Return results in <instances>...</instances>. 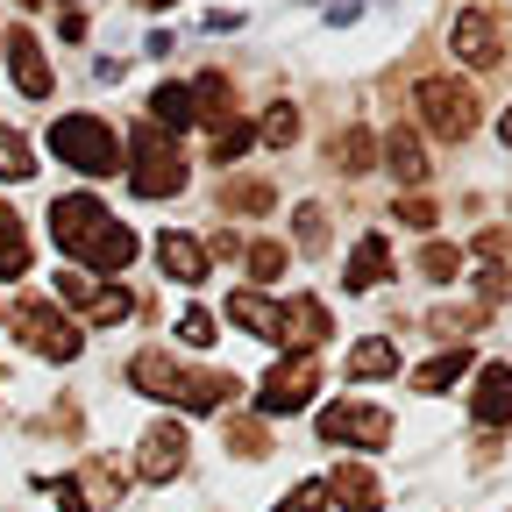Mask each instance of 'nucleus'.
Wrapping results in <instances>:
<instances>
[{"instance_id": "1", "label": "nucleus", "mask_w": 512, "mask_h": 512, "mask_svg": "<svg viewBox=\"0 0 512 512\" xmlns=\"http://www.w3.org/2000/svg\"><path fill=\"white\" fill-rule=\"evenodd\" d=\"M50 235H57V249L72 256L79 271H93V278H114V271L136 264V228L114 221L93 192H57V200H50Z\"/></svg>"}, {"instance_id": "8", "label": "nucleus", "mask_w": 512, "mask_h": 512, "mask_svg": "<svg viewBox=\"0 0 512 512\" xmlns=\"http://www.w3.org/2000/svg\"><path fill=\"white\" fill-rule=\"evenodd\" d=\"M320 441L384 448V441H392V413H384V406H328V413H320Z\"/></svg>"}, {"instance_id": "39", "label": "nucleus", "mask_w": 512, "mask_h": 512, "mask_svg": "<svg viewBox=\"0 0 512 512\" xmlns=\"http://www.w3.org/2000/svg\"><path fill=\"white\" fill-rule=\"evenodd\" d=\"M399 221H406L413 235H427V228H434L441 214H434V200H420V192H413V200H406V192H399Z\"/></svg>"}, {"instance_id": "29", "label": "nucleus", "mask_w": 512, "mask_h": 512, "mask_svg": "<svg viewBox=\"0 0 512 512\" xmlns=\"http://www.w3.org/2000/svg\"><path fill=\"white\" fill-rule=\"evenodd\" d=\"M256 136H264L271 150H292V143H299V107H292V100H278V107L264 114V128H256Z\"/></svg>"}, {"instance_id": "41", "label": "nucleus", "mask_w": 512, "mask_h": 512, "mask_svg": "<svg viewBox=\"0 0 512 512\" xmlns=\"http://www.w3.org/2000/svg\"><path fill=\"white\" fill-rule=\"evenodd\" d=\"M505 292H512V271H484V278H477V299H484V306H498Z\"/></svg>"}, {"instance_id": "35", "label": "nucleus", "mask_w": 512, "mask_h": 512, "mask_svg": "<svg viewBox=\"0 0 512 512\" xmlns=\"http://www.w3.org/2000/svg\"><path fill=\"white\" fill-rule=\"evenodd\" d=\"M86 484H93V498H100V505H114V498L128 491V477H121V463H93V470H86Z\"/></svg>"}, {"instance_id": "31", "label": "nucleus", "mask_w": 512, "mask_h": 512, "mask_svg": "<svg viewBox=\"0 0 512 512\" xmlns=\"http://www.w3.org/2000/svg\"><path fill=\"white\" fill-rule=\"evenodd\" d=\"M477 320H484V306H441V313H427V328L456 342V335H470V328H477Z\"/></svg>"}, {"instance_id": "21", "label": "nucleus", "mask_w": 512, "mask_h": 512, "mask_svg": "<svg viewBox=\"0 0 512 512\" xmlns=\"http://www.w3.org/2000/svg\"><path fill=\"white\" fill-rule=\"evenodd\" d=\"M384 271H392V242H384V235H363V242L349 249V292L384 285Z\"/></svg>"}, {"instance_id": "42", "label": "nucleus", "mask_w": 512, "mask_h": 512, "mask_svg": "<svg viewBox=\"0 0 512 512\" xmlns=\"http://www.w3.org/2000/svg\"><path fill=\"white\" fill-rule=\"evenodd\" d=\"M50 491H57V505H64V512H93V505H86V491H79V484H72V477H57V484H50Z\"/></svg>"}, {"instance_id": "30", "label": "nucleus", "mask_w": 512, "mask_h": 512, "mask_svg": "<svg viewBox=\"0 0 512 512\" xmlns=\"http://www.w3.org/2000/svg\"><path fill=\"white\" fill-rule=\"evenodd\" d=\"M29 171H36V150H29V136L0 128V178H29Z\"/></svg>"}, {"instance_id": "38", "label": "nucleus", "mask_w": 512, "mask_h": 512, "mask_svg": "<svg viewBox=\"0 0 512 512\" xmlns=\"http://www.w3.org/2000/svg\"><path fill=\"white\" fill-rule=\"evenodd\" d=\"M178 342H185V349H207V342H214V313H200V306H192V313L178 320Z\"/></svg>"}, {"instance_id": "10", "label": "nucleus", "mask_w": 512, "mask_h": 512, "mask_svg": "<svg viewBox=\"0 0 512 512\" xmlns=\"http://www.w3.org/2000/svg\"><path fill=\"white\" fill-rule=\"evenodd\" d=\"M448 43H456V57L470 64V72H491V64L505 57V29H498L484 8H463L456 29H448Z\"/></svg>"}, {"instance_id": "23", "label": "nucleus", "mask_w": 512, "mask_h": 512, "mask_svg": "<svg viewBox=\"0 0 512 512\" xmlns=\"http://www.w3.org/2000/svg\"><path fill=\"white\" fill-rule=\"evenodd\" d=\"M192 121H200V114H192V86H157L150 93V128H164V136H171V128H192Z\"/></svg>"}, {"instance_id": "18", "label": "nucleus", "mask_w": 512, "mask_h": 512, "mask_svg": "<svg viewBox=\"0 0 512 512\" xmlns=\"http://www.w3.org/2000/svg\"><path fill=\"white\" fill-rule=\"evenodd\" d=\"M285 342H292L299 356H313L320 342H328V306H320L313 292H299V299L285 306Z\"/></svg>"}, {"instance_id": "37", "label": "nucleus", "mask_w": 512, "mask_h": 512, "mask_svg": "<svg viewBox=\"0 0 512 512\" xmlns=\"http://www.w3.org/2000/svg\"><path fill=\"white\" fill-rule=\"evenodd\" d=\"M249 278H285V242H256L249 249Z\"/></svg>"}, {"instance_id": "28", "label": "nucleus", "mask_w": 512, "mask_h": 512, "mask_svg": "<svg viewBox=\"0 0 512 512\" xmlns=\"http://www.w3.org/2000/svg\"><path fill=\"white\" fill-rule=\"evenodd\" d=\"M249 143H256V128H249V121L235 114L228 128H214V136H207V157H214V164H235V157H242Z\"/></svg>"}, {"instance_id": "19", "label": "nucleus", "mask_w": 512, "mask_h": 512, "mask_svg": "<svg viewBox=\"0 0 512 512\" xmlns=\"http://www.w3.org/2000/svg\"><path fill=\"white\" fill-rule=\"evenodd\" d=\"M192 114H200L207 128H228L235 121V79L228 72H200L192 79Z\"/></svg>"}, {"instance_id": "9", "label": "nucleus", "mask_w": 512, "mask_h": 512, "mask_svg": "<svg viewBox=\"0 0 512 512\" xmlns=\"http://www.w3.org/2000/svg\"><path fill=\"white\" fill-rule=\"evenodd\" d=\"M185 448H192L185 420H157V427L143 434V456H136V477H143V484H171V477L185 470Z\"/></svg>"}, {"instance_id": "22", "label": "nucleus", "mask_w": 512, "mask_h": 512, "mask_svg": "<svg viewBox=\"0 0 512 512\" xmlns=\"http://www.w3.org/2000/svg\"><path fill=\"white\" fill-rule=\"evenodd\" d=\"M328 164H335L342 178H363V171H377V143H370V128H342V136L328 143Z\"/></svg>"}, {"instance_id": "34", "label": "nucleus", "mask_w": 512, "mask_h": 512, "mask_svg": "<svg viewBox=\"0 0 512 512\" xmlns=\"http://www.w3.org/2000/svg\"><path fill=\"white\" fill-rule=\"evenodd\" d=\"M264 207H271V185H264V178L228 185V214H264Z\"/></svg>"}, {"instance_id": "32", "label": "nucleus", "mask_w": 512, "mask_h": 512, "mask_svg": "<svg viewBox=\"0 0 512 512\" xmlns=\"http://www.w3.org/2000/svg\"><path fill=\"white\" fill-rule=\"evenodd\" d=\"M420 271H427L434 285H448V278L463 271V249H448V242H427V249H420Z\"/></svg>"}, {"instance_id": "16", "label": "nucleus", "mask_w": 512, "mask_h": 512, "mask_svg": "<svg viewBox=\"0 0 512 512\" xmlns=\"http://www.w3.org/2000/svg\"><path fill=\"white\" fill-rule=\"evenodd\" d=\"M228 320H235V328H249L256 342H278V349H285V306H271L264 292H235V299H228Z\"/></svg>"}, {"instance_id": "12", "label": "nucleus", "mask_w": 512, "mask_h": 512, "mask_svg": "<svg viewBox=\"0 0 512 512\" xmlns=\"http://www.w3.org/2000/svg\"><path fill=\"white\" fill-rule=\"evenodd\" d=\"M0 50H8V72H15V86H22L29 100H50V57H43V43H36L29 29H15Z\"/></svg>"}, {"instance_id": "15", "label": "nucleus", "mask_w": 512, "mask_h": 512, "mask_svg": "<svg viewBox=\"0 0 512 512\" xmlns=\"http://www.w3.org/2000/svg\"><path fill=\"white\" fill-rule=\"evenodd\" d=\"M235 392H242V384H235L228 370H185V377H178V406H185V413H221Z\"/></svg>"}, {"instance_id": "36", "label": "nucleus", "mask_w": 512, "mask_h": 512, "mask_svg": "<svg viewBox=\"0 0 512 512\" xmlns=\"http://www.w3.org/2000/svg\"><path fill=\"white\" fill-rule=\"evenodd\" d=\"M271 512H328V484H299V491H285Z\"/></svg>"}, {"instance_id": "25", "label": "nucleus", "mask_w": 512, "mask_h": 512, "mask_svg": "<svg viewBox=\"0 0 512 512\" xmlns=\"http://www.w3.org/2000/svg\"><path fill=\"white\" fill-rule=\"evenodd\" d=\"M463 370H470V342L448 349V356H434V363H420V370H413V392H448Z\"/></svg>"}, {"instance_id": "33", "label": "nucleus", "mask_w": 512, "mask_h": 512, "mask_svg": "<svg viewBox=\"0 0 512 512\" xmlns=\"http://www.w3.org/2000/svg\"><path fill=\"white\" fill-rule=\"evenodd\" d=\"M228 448H235V456H271V434L264 427H256V420H228Z\"/></svg>"}, {"instance_id": "11", "label": "nucleus", "mask_w": 512, "mask_h": 512, "mask_svg": "<svg viewBox=\"0 0 512 512\" xmlns=\"http://www.w3.org/2000/svg\"><path fill=\"white\" fill-rule=\"evenodd\" d=\"M470 420H477L484 434L512 427V363H484V370H477V392H470Z\"/></svg>"}, {"instance_id": "26", "label": "nucleus", "mask_w": 512, "mask_h": 512, "mask_svg": "<svg viewBox=\"0 0 512 512\" xmlns=\"http://www.w3.org/2000/svg\"><path fill=\"white\" fill-rule=\"evenodd\" d=\"M29 271V235H22V221L0 207V278H22Z\"/></svg>"}, {"instance_id": "14", "label": "nucleus", "mask_w": 512, "mask_h": 512, "mask_svg": "<svg viewBox=\"0 0 512 512\" xmlns=\"http://www.w3.org/2000/svg\"><path fill=\"white\" fill-rule=\"evenodd\" d=\"M320 484H328V505H342V512H384V491H377L370 463H342L335 477H320Z\"/></svg>"}, {"instance_id": "4", "label": "nucleus", "mask_w": 512, "mask_h": 512, "mask_svg": "<svg viewBox=\"0 0 512 512\" xmlns=\"http://www.w3.org/2000/svg\"><path fill=\"white\" fill-rule=\"evenodd\" d=\"M413 107H420V128H427V136H441V143H470V136H477V93H470L463 79H448V72L420 79V86H413Z\"/></svg>"}, {"instance_id": "20", "label": "nucleus", "mask_w": 512, "mask_h": 512, "mask_svg": "<svg viewBox=\"0 0 512 512\" xmlns=\"http://www.w3.org/2000/svg\"><path fill=\"white\" fill-rule=\"evenodd\" d=\"M384 171H392L399 185H420L434 164H427V150H420V136L413 128H392V136H384Z\"/></svg>"}, {"instance_id": "45", "label": "nucleus", "mask_w": 512, "mask_h": 512, "mask_svg": "<svg viewBox=\"0 0 512 512\" xmlns=\"http://www.w3.org/2000/svg\"><path fill=\"white\" fill-rule=\"evenodd\" d=\"M64 8H79V0H64Z\"/></svg>"}, {"instance_id": "24", "label": "nucleus", "mask_w": 512, "mask_h": 512, "mask_svg": "<svg viewBox=\"0 0 512 512\" xmlns=\"http://www.w3.org/2000/svg\"><path fill=\"white\" fill-rule=\"evenodd\" d=\"M392 370H399V349L384 342V335H363L349 349V377H392Z\"/></svg>"}, {"instance_id": "6", "label": "nucleus", "mask_w": 512, "mask_h": 512, "mask_svg": "<svg viewBox=\"0 0 512 512\" xmlns=\"http://www.w3.org/2000/svg\"><path fill=\"white\" fill-rule=\"evenodd\" d=\"M57 299H72L86 313V328H121V320L136 313V299H128L121 285H107V278H93V271H64L57 278Z\"/></svg>"}, {"instance_id": "46", "label": "nucleus", "mask_w": 512, "mask_h": 512, "mask_svg": "<svg viewBox=\"0 0 512 512\" xmlns=\"http://www.w3.org/2000/svg\"><path fill=\"white\" fill-rule=\"evenodd\" d=\"M22 8H36V0H22Z\"/></svg>"}, {"instance_id": "7", "label": "nucleus", "mask_w": 512, "mask_h": 512, "mask_svg": "<svg viewBox=\"0 0 512 512\" xmlns=\"http://www.w3.org/2000/svg\"><path fill=\"white\" fill-rule=\"evenodd\" d=\"M313 392H320V363H313V356H285V363H271L256 406H264V413H299Z\"/></svg>"}, {"instance_id": "43", "label": "nucleus", "mask_w": 512, "mask_h": 512, "mask_svg": "<svg viewBox=\"0 0 512 512\" xmlns=\"http://www.w3.org/2000/svg\"><path fill=\"white\" fill-rule=\"evenodd\" d=\"M498 143H505V150H512V107H505V114H498Z\"/></svg>"}, {"instance_id": "3", "label": "nucleus", "mask_w": 512, "mask_h": 512, "mask_svg": "<svg viewBox=\"0 0 512 512\" xmlns=\"http://www.w3.org/2000/svg\"><path fill=\"white\" fill-rule=\"evenodd\" d=\"M128 192H136V200H171V192H185V150L150 121L128 136Z\"/></svg>"}, {"instance_id": "2", "label": "nucleus", "mask_w": 512, "mask_h": 512, "mask_svg": "<svg viewBox=\"0 0 512 512\" xmlns=\"http://www.w3.org/2000/svg\"><path fill=\"white\" fill-rule=\"evenodd\" d=\"M50 157L86 171V178H114L121 171V143H114V128L100 114H57L50 121Z\"/></svg>"}, {"instance_id": "44", "label": "nucleus", "mask_w": 512, "mask_h": 512, "mask_svg": "<svg viewBox=\"0 0 512 512\" xmlns=\"http://www.w3.org/2000/svg\"><path fill=\"white\" fill-rule=\"evenodd\" d=\"M143 8H171V0H143Z\"/></svg>"}, {"instance_id": "40", "label": "nucleus", "mask_w": 512, "mask_h": 512, "mask_svg": "<svg viewBox=\"0 0 512 512\" xmlns=\"http://www.w3.org/2000/svg\"><path fill=\"white\" fill-rule=\"evenodd\" d=\"M477 256H491V264H512V228H484V235H477Z\"/></svg>"}, {"instance_id": "13", "label": "nucleus", "mask_w": 512, "mask_h": 512, "mask_svg": "<svg viewBox=\"0 0 512 512\" xmlns=\"http://www.w3.org/2000/svg\"><path fill=\"white\" fill-rule=\"evenodd\" d=\"M157 264H164L171 285H207V242H192V235L164 228V235H157Z\"/></svg>"}, {"instance_id": "27", "label": "nucleus", "mask_w": 512, "mask_h": 512, "mask_svg": "<svg viewBox=\"0 0 512 512\" xmlns=\"http://www.w3.org/2000/svg\"><path fill=\"white\" fill-rule=\"evenodd\" d=\"M292 242H299V256H320V249H328V207H320V200H306V207L292 214Z\"/></svg>"}, {"instance_id": "17", "label": "nucleus", "mask_w": 512, "mask_h": 512, "mask_svg": "<svg viewBox=\"0 0 512 512\" xmlns=\"http://www.w3.org/2000/svg\"><path fill=\"white\" fill-rule=\"evenodd\" d=\"M178 377H185V370H178L164 349H143L136 363H128V384H136L143 399H164V406H178Z\"/></svg>"}, {"instance_id": "5", "label": "nucleus", "mask_w": 512, "mask_h": 512, "mask_svg": "<svg viewBox=\"0 0 512 512\" xmlns=\"http://www.w3.org/2000/svg\"><path fill=\"white\" fill-rule=\"evenodd\" d=\"M8 320H15V335H22L36 356H50V363H72V356L86 349L79 320H72V313H57V306H43V299H15Z\"/></svg>"}]
</instances>
